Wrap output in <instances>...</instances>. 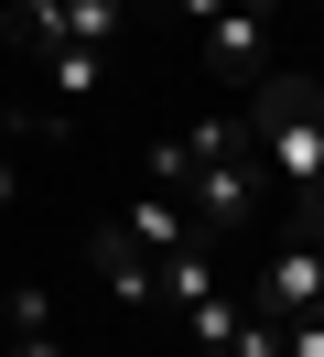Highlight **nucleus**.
<instances>
[{"instance_id":"nucleus-4","label":"nucleus","mask_w":324,"mask_h":357,"mask_svg":"<svg viewBox=\"0 0 324 357\" xmlns=\"http://www.w3.org/2000/svg\"><path fill=\"white\" fill-rule=\"evenodd\" d=\"M86 260H98V292H108L119 314H151V249H130V238H119V217L86 238Z\"/></svg>"},{"instance_id":"nucleus-5","label":"nucleus","mask_w":324,"mask_h":357,"mask_svg":"<svg viewBox=\"0 0 324 357\" xmlns=\"http://www.w3.org/2000/svg\"><path fill=\"white\" fill-rule=\"evenodd\" d=\"M0 347H11V357H65V325H54V292H43V282H22V292H11Z\"/></svg>"},{"instance_id":"nucleus-7","label":"nucleus","mask_w":324,"mask_h":357,"mask_svg":"<svg viewBox=\"0 0 324 357\" xmlns=\"http://www.w3.org/2000/svg\"><path fill=\"white\" fill-rule=\"evenodd\" d=\"M0 314H11V282H0Z\"/></svg>"},{"instance_id":"nucleus-1","label":"nucleus","mask_w":324,"mask_h":357,"mask_svg":"<svg viewBox=\"0 0 324 357\" xmlns=\"http://www.w3.org/2000/svg\"><path fill=\"white\" fill-rule=\"evenodd\" d=\"M249 152H259V174L281 184V195L302 206V227H324V87H302V76H259L249 87Z\"/></svg>"},{"instance_id":"nucleus-2","label":"nucleus","mask_w":324,"mask_h":357,"mask_svg":"<svg viewBox=\"0 0 324 357\" xmlns=\"http://www.w3.org/2000/svg\"><path fill=\"white\" fill-rule=\"evenodd\" d=\"M194 44H206V66L227 87H259L270 76V44H281V0H216L206 22H194Z\"/></svg>"},{"instance_id":"nucleus-3","label":"nucleus","mask_w":324,"mask_h":357,"mask_svg":"<svg viewBox=\"0 0 324 357\" xmlns=\"http://www.w3.org/2000/svg\"><path fill=\"white\" fill-rule=\"evenodd\" d=\"M249 303L270 314V325H292V314H314V303H324V227H292V238H281L270 260H259Z\"/></svg>"},{"instance_id":"nucleus-6","label":"nucleus","mask_w":324,"mask_h":357,"mask_svg":"<svg viewBox=\"0 0 324 357\" xmlns=\"http://www.w3.org/2000/svg\"><path fill=\"white\" fill-rule=\"evenodd\" d=\"M22 66L43 76V98H54V109H76V98L98 87V66H108V54H86V44H33Z\"/></svg>"}]
</instances>
